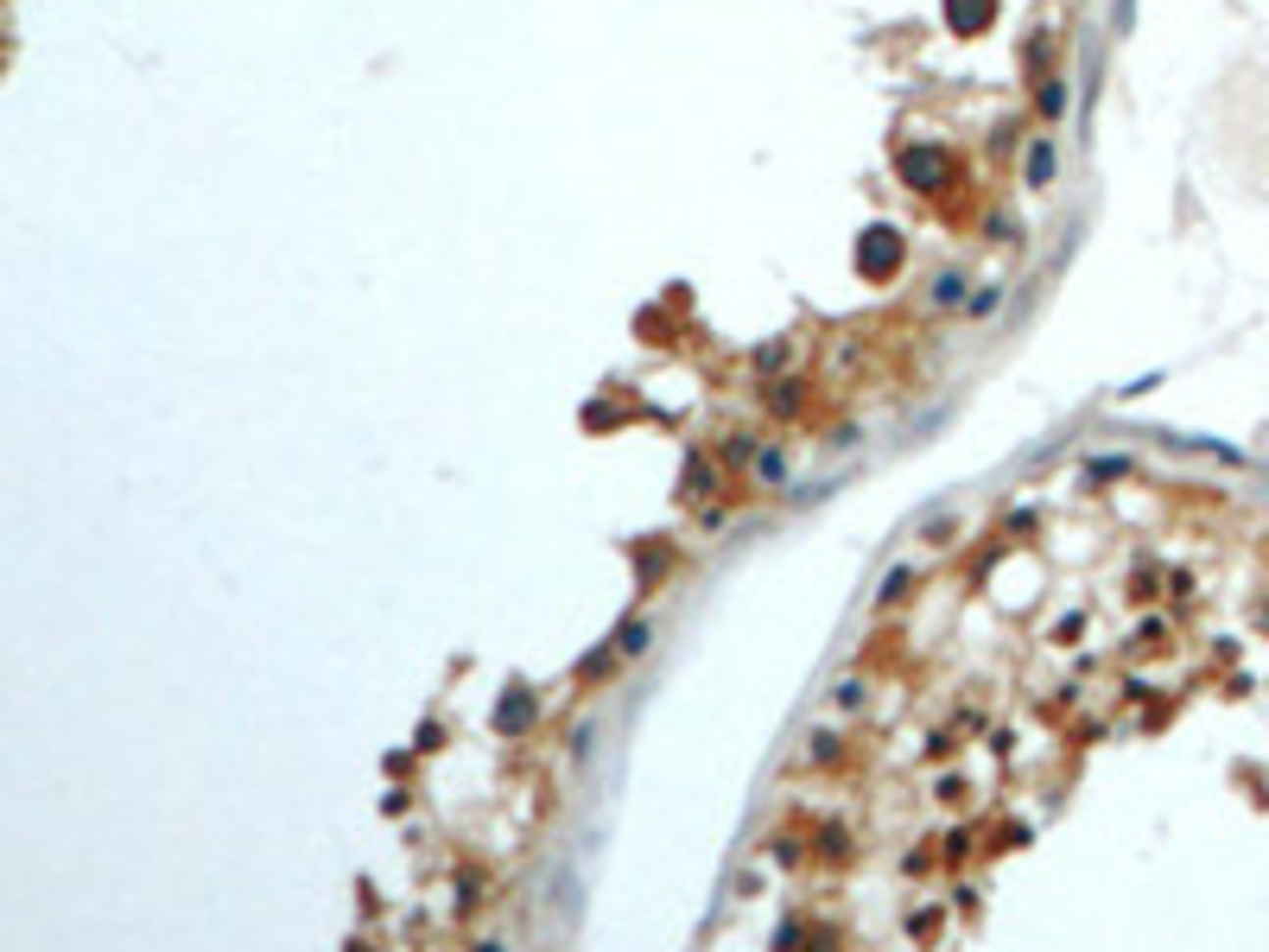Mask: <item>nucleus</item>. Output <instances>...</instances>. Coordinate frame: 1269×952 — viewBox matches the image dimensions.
<instances>
[{
  "label": "nucleus",
  "instance_id": "1",
  "mask_svg": "<svg viewBox=\"0 0 1269 952\" xmlns=\"http://www.w3.org/2000/svg\"><path fill=\"white\" fill-rule=\"evenodd\" d=\"M857 267H863V274H888V267H895V241L876 229V235L857 248Z\"/></svg>",
  "mask_w": 1269,
  "mask_h": 952
},
{
  "label": "nucleus",
  "instance_id": "2",
  "mask_svg": "<svg viewBox=\"0 0 1269 952\" xmlns=\"http://www.w3.org/2000/svg\"><path fill=\"white\" fill-rule=\"evenodd\" d=\"M946 20L958 25V32H978V25L990 20V0H946Z\"/></svg>",
  "mask_w": 1269,
  "mask_h": 952
},
{
  "label": "nucleus",
  "instance_id": "3",
  "mask_svg": "<svg viewBox=\"0 0 1269 952\" xmlns=\"http://www.w3.org/2000/svg\"><path fill=\"white\" fill-rule=\"evenodd\" d=\"M908 178L921 184V178H939V159L934 153H908Z\"/></svg>",
  "mask_w": 1269,
  "mask_h": 952
}]
</instances>
